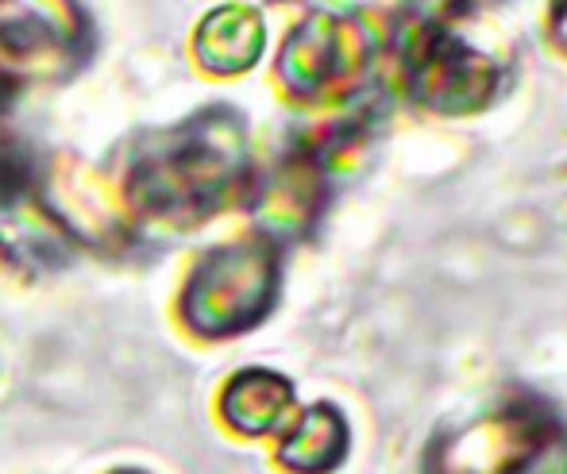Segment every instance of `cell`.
Instances as JSON below:
<instances>
[{
    "label": "cell",
    "instance_id": "obj_2",
    "mask_svg": "<svg viewBox=\"0 0 567 474\" xmlns=\"http://www.w3.org/2000/svg\"><path fill=\"white\" fill-rule=\"evenodd\" d=\"M275 289L278 267L267 247H220L189 275L182 309L197 336H236L267 317Z\"/></svg>",
    "mask_w": 567,
    "mask_h": 474
},
{
    "label": "cell",
    "instance_id": "obj_8",
    "mask_svg": "<svg viewBox=\"0 0 567 474\" xmlns=\"http://www.w3.org/2000/svg\"><path fill=\"white\" fill-rule=\"evenodd\" d=\"M213 28H202L205 35H217V51L205 54V59H213L209 66H220V70H244L247 62H255V54H259V43H262V31H259V20H255L251 12H244V8H225V12L213 16Z\"/></svg>",
    "mask_w": 567,
    "mask_h": 474
},
{
    "label": "cell",
    "instance_id": "obj_9",
    "mask_svg": "<svg viewBox=\"0 0 567 474\" xmlns=\"http://www.w3.org/2000/svg\"><path fill=\"white\" fill-rule=\"evenodd\" d=\"M517 474H567V436L564 432H548L540 447L522 463Z\"/></svg>",
    "mask_w": 567,
    "mask_h": 474
},
{
    "label": "cell",
    "instance_id": "obj_10",
    "mask_svg": "<svg viewBox=\"0 0 567 474\" xmlns=\"http://www.w3.org/2000/svg\"><path fill=\"white\" fill-rule=\"evenodd\" d=\"M23 186V158H20V147L0 132V193L8 189H20Z\"/></svg>",
    "mask_w": 567,
    "mask_h": 474
},
{
    "label": "cell",
    "instance_id": "obj_1",
    "mask_svg": "<svg viewBox=\"0 0 567 474\" xmlns=\"http://www.w3.org/2000/svg\"><path fill=\"white\" fill-rule=\"evenodd\" d=\"M244 171V127L225 109H209L163 132L151 151L132 163V193L158 216H205L225 200Z\"/></svg>",
    "mask_w": 567,
    "mask_h": 474
},
{
    "label": "cell",
    "instance_id": "obj_3",
    "mask_svg": "<svg viewBox=\"0 0 567 474\" xmlns=\"http://www.w3.org/2000/svg\"><path fill=\"white\" fill-rule=\"evenodd\" d=\"M78 35L70 0H0V109L31 78L59 74Z\"/></svg>",
    "mask_w": 567,
    "mask_h": 474
},
{
    "label": "cell",
    "instance_id": "obj_11",
    "mask_svg": "<svg viewBox=\"0 0 567 474\" xmlns=\"http://www.w3.org/2000/svg\"><path fill=\"white\" fill-rule=\"evenodd\" d=\"M116 474H140V471H116Z\"/></svg>",
    "mask_w": 567,
    "mask_h": 474
},
{
    "label": "cell",
    "instance_id": "obj_6",
    "mask_svg": "<svg viewBox=\"0 0 567 474\" xmlns=\"http://www.w3.org/2000/svg\"><path fill=\"white\" fill-rule=\"evenodd\" d=\"M220 409H225V421L236 432H244V436H267V432L282 429L286 416H290L293 385L282 374L251 367V371H239L225 385Z\"/></svg>",
    "mask_w": 567,
    "mask_h": 474
},
{
    "label": "cell",
    "instance_id": "obj_5",
    "mask_svg": "<svg viewBox=\"0 0 567 474\" xmlns=\"http://www.w3.org/2000/svg\"><path fill=\"white\" fill-rule=\"evenodd\" d=\"M0 255L16 267L28 270H51L66 262L70 255V231L66 220L39 205L31 193L8 189L0 193Z\"/></svg>",
    "mask_w": 567,
    "mask_h": 474
},
{
    "label": "cell",
    "instance_id": "obj_7",
    "mask_svg": "<svg viewBox=\"0 0 567 474\" xmlns=\"http://www.w3.org/2000/svg\"><path fill=\"white\" fill-rule=\"evenodd\" d=\"M348 447H351L348 421H343V413L337 405L321 401V405L306 409V413L286 429L278 460L293 474H329L343 463Z\"/></svg>",
    "mask_w": 567,
    "mask_h": 474
},
{
    "label": "cell",
    "instance_id": "obj_4",
    "mask_svg": "<svg viewBox=\"0 0 567 474\" xmlns=\"http://www.w3.org/2000/svg\"><path fill=\"white\" fill-rule=\"evenodd\" d=\"M548 436V424L540 413L525 405H509L498 413H486L478 421L455 429L433 447L429 471L433 474H517L522 463Z\"/></svg>",
    "mask_w": 567,
    "mask_h": 474
}]
</instances>
